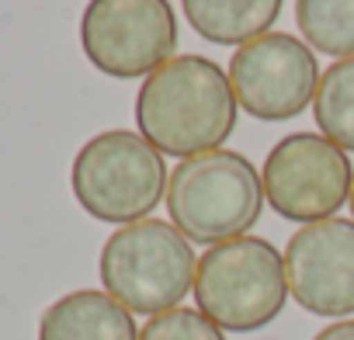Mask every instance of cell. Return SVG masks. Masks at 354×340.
Masks as SVG:
<instances>
[{
	"label": "cell",
	"mask_w": 354,
	"mask_h": 340,
	"mask_svg": "<svg viewBox=\"0 0 354 340\" xmlns=\"http://www.w3.org/2000/svg\"><path fill=\"white\" fill-rule=\"evenodd\" d=\"M192 240L163 219L118 226L101 247V285L129 312L160 316L195 288Z\"/></svg>",
	"instance_id": "obj_4"
},
{
	"label": "cell",
	"mask_w": 354,
	"mask_h": 340,
	"mask_svg": "<svg viewBox=\"0 0 354 340\" xmlns=\"http://www.w3.org/2000/svg\"><path fill=\"white\" fill-rule=\"evenodd\" d=\"M80 46L104 77H149L174 59L177 15L170 0H91L80 18Z\"/></svg>",
	"instance_id": "obj_7"
},
{
	"label": "cell",
	"mask_w": 354,
	"mask_h": 340,
	"mask_svg": "<svg viewBox=\"0 0 354 340\" xmlns=\"http://www.w3.org/2000/svg\"><path fill=\"white\" fill-rule=\"evenodd\" d=\"M313 118L319 125V135L337 142L344 153H354V56L330 63L323 70L316 97H313Z\"/></svg>",
	"instance_id": "obj_12"
},
{
	"label": "cell",
	"mask_w": 354,
	"mask_h": 340,
	"mask_svg": "<svg viewBox=\"0 0 354 340\" xmlns=\"http://www.w3.org/2000/svg\"><path fill=\"white\" fill-rule=\"evenodd\" d=\"M195 305L219 330L250 333L268 326L288 299L285 254L261 236H236L209 247L195 271Z\"/></svg>",
	"instance_id": "obj_5"
},
{
	"label": "cell",
	"mask_w": 354,
	"mask_h": 340,
	"mask_svg": "<svg viewBox=\"0 0 354 340\" xmlns=\"http://www.w3.org/2000/svg\"><path fill=\"white\" fill-rule=\"evenodd\" d=\"M285 0H181L188 25L212 46H247L271 32Z\"/></svg>",
	"instance_id": "obj_11"
},
{
	"label": "cell",
	"mask_w": 354,
	"mask_h": 340,
	"mask_svg": "<svg viewBox=\"0 0 354 340\" xmlns=\"http://www.w3.org/2000/svg\"><path fill=\"white\" fill-rule=\"evenodd\" d=\"M288 295L313 316L340 319L354 312V219L299 226L285 247Z\"/></svg>",
	"instance_id": "obj_9"
},
{
	"label": "cell",
	"mask_w": 354,
	"mask_h": 340,
	"mask_svg": "<svg viewBox=\"0 0 354 340\" xmlns=\"http://www.w3.org/2000/svg\"><path fill=\"white\" fill-rule=\"evenodd\" d=\"M295 25L316 53L354 56V0H295Z\"/></svg>",
	"instance_id": "obj_13"
},
{
	"label": "cell",
	"mask_w": 354,
	"mask_h": 340,
	"mask_svg": "<svg viewBox=\"0 0 354 340\" xmlns=\"http://www.w3.org/2000/svg\"><path fill=\"white\" fill-rule=\"evenodd\" d=\"M268 205L299 226L333 219L351 198L354 167L347 153L319 132H292L274 142L261 170Z\"/></svg>",
	"instance_id": "obj_6"
},
{
	"label": "cell",
	"mask_w": 354,
	"mask_h": 340,
	"mask_svg": "<svg viewBox=\"0 0 354 340\" xmlns=\"http://www.w3.org/2000/svg\"><path fill=\"white\" fill-rule=\"evenodd\" d=\"M39 340H139L132 312L108 292L80 288L56 299L39 319Z\"/></svg>",
	"instance_id": "obj_10"
},
{
	"label": "cell",
	"mask_w": 354,
	"mask_h": 340,
	"mask_svg": "<svg viewBox=\"0 0 354 340\" xmlns=\"http://www.w3.org/2000/svg\"><path fill=\"white\" fill-rule=\"evenodd\" d=\"M139 340H226V330H219L205 312L198 309H167L160 316H149L139 330Z\"/></svg>",
	"instance_id": "obj_14"
},
{
	"label": "cell",
	"mask_w": 354,
	"mask_h": 340,
	"mask_svg": "<svg viewBox=\"0 0 354 340\" xmlns=\"http://www.w3.org/2000/svg\"><path fill=\"white\" fill-rule=\"evenodd\" d=\"M264 181L236 149H209L170 170L167 212L192 243L219 247L247 236L264 209Z\"/></svg>",
	"instance_id": "obj_2"
},
{
	"label": "cell",
	"mask_w": 354,
	"mask_h": 340,
	"mask_svg": "<svg viewBox=\"0 0 354 340\" xmlns=\"http://www.w3.org/2000/svg\"><path fill=\"white\" fill-rule=\"evenodd\" d=\"M347 205H351V216H354V181H351V198H347Z\"/></svg>",
	"instance_id": "obj_16"
},
{
	"label": "cell",
	"mask_w": 354,
	"mask_h": 340,
	"mask_svg": "<svg viewBox=\"0 0 354 340\" xmlns=\"http://www.w3.org/2000/svg\"><path fill=\"white\" fill-rule=\"evenodd\" d=\"M230 73L205 56H174L153 70L136 94V125L163 156L188 160L223 149L236 125Z\"/></svg>",
	"instance_id": "obj_1"
},
{
	"label": "cell",
	"mask_w": 354,
	"mask_h": 340,
	"mask_svg": "<svg viewBox=\"0 0 354 340\" xmlns=\"http://www.w3.org/2000/svg\"><path fill=\"white\" fill-rule=\"evenodd\" d=\"M313 340H354V319H340V323H330L323 326Z\"/></svg>",
	"instance_id": "obj_15"
},
{
	"label": "cell",
	"mask_w": 354,
	"mask_h": 340,
	"mask_svg": "<svg viewBox=\"0 0 354 340\" xmlns=\"http://www.w3.org/2000/svg\"><path fill=\"white\" fill-rule=\"evenodd\" d=\"M319 77L313 49L288 32H268L240 46L230 59L236 104L257 122H288L302 115L316 97Z\"/></svg>",
	"instance_id": "obj_8"
},
{
	"label": "cell",
	"mask_w": 354,
	"mask_h": 340,
	"mask_svg": "<svg viewBox=\"0 0 354 340\" xmlns=\"http://www.w3.org/2000/svg\"><path fill=\"white\" fill-rule=\"evenodd\" d=\"M70 185L80 209L111 226L149 219L163 202L170 174L163 153L132 129L97 132L73 156Z\"/></svg>",
	"instance_id": "obj_3"
}]
</instances>
